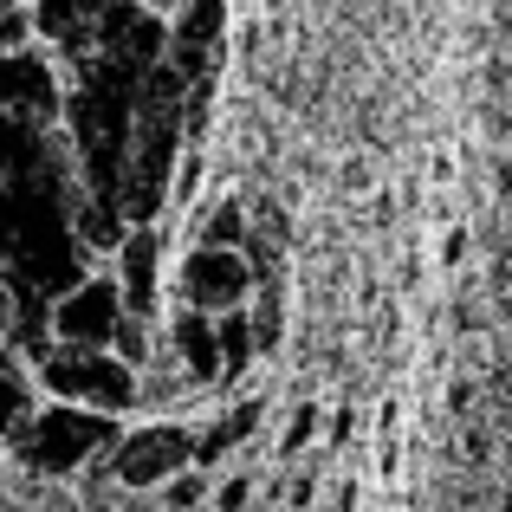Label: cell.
I'll use <instances>...</instances> for the list:
<instances>
[{"mask_svg":"<svg viewBox=\"0 0 512 512\" xmlns=\"http://www.w3.org/2000/svg\"><path fill=\"white\" fill-rule=\"evenodd\" d=\"M13 435H20V461L33 467V474H72V467H85L91 454L117 448L111 415L78 409V402H52L46 415H26Z\"/></svg>","mask_w":512,"mask_h":512,"instance_id":"obj_1","label":"cell"},{"mask_svg":"<svg viewBox=\"0 0 512 512\" xmlns=\"http://www.w3.org/2000/svg\"><path fill=\"white\" fill-rule=\"evenodd\" d=\"M39 383H46L59 402L104 409V415H117V409L137 402V370H130L117 350H72V344H59V350L39 357Z\"/></svg>","mask_w":512,"mask_h":512,"instance_id":"obj_2","label":"cell"},{"mask_svg":"<svg viewBox=\"0 0 512 512\" xmlns=\"http://www.w3.org/2000/svg\"><path fill=\"white\" fill-rule=\"evenodd\" d=\"M117 325H124V292L117 279H72L52 305V338L72 350H111Z\"/></svg>","mask_w":512,"mask_h":512,"instance_id":"obj_3","label":"cell"},{"mask_svg":"<svg viewBox=\"0 0 512 512\" xmlns=\"http://www.w3.org/2000/svg\"><path fill=\"white\" fill-rule=\"evenodd\" d=\"M111 454H117V480L150 493V487H169L175 474L195 467V435L175 428V422H150V428H137V435H124Z\"/></svg>","mask_w":512,"mask_h":512,"instance_id":"obj_4","label":"cell"},{"mask_svg":"<svg viewBox=\"0 0 512 512\" xmlns=\"http://www.w3.org/2000/svg\"><path fill=\"white\" fill-rule=\"evenodd\" d=\"M98 52H104V65L143 78L150 65H163L169 26L156 20L150 7H137V0H111V7H104V20H98Z\"/></svg>","mask_w":512,"mask_h":512,"instance_id":"obj_5","label":"cell"},{"mask_svg":"<svg viewBox=\"0 0 512 512\" xmlns=\"http://www.w3.org/2000/svg\"><path fill=\"white\" fill-rule=\"evenodd\" d=\"M253 292V266L240 247H195L182 260V299L195 312H234Z\"/></svg>","mask_w":512,"mask_h":512,"instance_id":"obj_6","label":"cell"},{"mask_svg":"<svg viewBox=\"0 0 512 512\" xmlns=\"http://www.w3.org/2000/svg\"><path fill=\"white\" fill-rule=\"evenodd\" d=\"M0 117H20V124H52L59 117V78L33 46L0 59Z\"/></svg>","mask_w":512,"mask_h":512,"instance_id":"obj_7","label":"cell"},{"mask_svg":"<svg viewBox=\"0 0 512 512\" xmlns=\"http://www.w3.org/2000/svg\"><path fill=\"white\" fill-rule=\"evenodd\" d=\"M221 20H227L221 0H188V13L169 26V52H163V59L188 78V85H201V72L214 65V46H221Z\"/></svg>","mask_w":512,"mask_h":512,"instance_id":"obj_8","label":"cell"},{"mask_svg":"<svg viewBox=\"0 0 512 512\" xmlns=\"http://www.w3.org/2000/svg\"><path fill=\"white\" fill-rule=\"evenodd\" d=\"M117 253H124V273H117V292H124V312L130 318H156V260H163V240H156V227H124V240H117Z\"/></svg>","mask_w":512,"mask_h":512,"instance_id":"obj_9","label":"cell"},{"mask_svg":"<svg viewBox=\"0 0 512 512\" xmlns=\"http://www.w3.org/2000/svg\"><path fill=\"white\" fill-rule=\"evenodd\" d=\"M111 0H33V33L59 39V46L85 52L91 39H98V20Z\"/></svg>","mask_w":512,"mask_h":512,"instance_id":"obj_10","label":"cell"},{"mask_svg":"<svg viewBox=\"0 0 512 512\" xmlns=\"http://www.w3.org/2000/svg\"><path fill=\"white\" fill-rule=\"evenodd\" d=\"M175 350H182V370L195 383H221V344H214V318L182 305L175 312Z\"/></svg>","mask_w":512,"mask_h":512,"instance_id":"obj_11","label":"cell"},{"mask_svg":"<svg viewBox=\"0 0 512 512\" xmlns=\"http://www.w3.org/2000/svg\"><path fill=\"white\" fill-rule=\"evenodd\" d=\"M253 428H260V402H253V396H240L234 409L221 415V422H208V428L195 435V467H214L221 454H234L240 441H253Z\"/></svg>","mask_w":512,"mask_h":512,"instance_id":"obj_12","label":"cell"},{"mask_svg":"<svg viewBox=\"0 0 512 512\" xmlns=\"http://www.w3.org/2000/svg\"><path fill=\"white\" fill-rule=\"evenodd\" d=\"M214 344H221V376H240V370L253 363V344H260V331H253V312H247V305L221 312V325H214Z\"/></svg>","mask_w":512,"mask_h":512,"instance_id":"obj_13","label":"cell"},{"mask_svg":"<svg viewBox=\"0 0 512 512\" xmlns=\"http://www.w3.org/2000/svg\"><path fill=\"white\" fill-rule=\"evenodd\" d=\"M20 422H26V376L13 363V350H0V435H13Z\"/></svg>","mask_w":512,"mask_h":512,"instance_id":"obj_14","label":"cell"},{"mask_svg":"<svg viewBox=\"0 0 512 512\" xmlns=\"http://www.w3.org/2000/svg\"><path fill=\"white\" fill-rule=\"evenodd\" d=\"M240 221H247V214H240V201H221V208H214V221L195 234V247H240Z\"/></svg>","mask_w":512,"mask_h":512,"instance_id":"obj_15","label":"cell"},{"mask_svg":"<svg viewBox=\"0 0 512 512\" xmlns=\"http://www.w3.org/2000/svg\"><path fill=\"white\" fill-rule=\"evenodd\" d=\"M117 357H124L130 363V370H137V363H150V318H130L124 312V325H117Z\"/></svg>","mask_w":512,"mask_h":512,"instance_id":"obj_16","label":"cell"},{"mask_svg":"<svg viewBox=\"0 0 512 512\" xmlns=\"http://www.w3.org/2000/svg\"><path fill=\"white\" fill-rule=\"evenodd\" d=\"M26 46H33V7H7L0 13V59L26 52Z\"/></svg>","mask_w":512,"mask_h":512,"instance_id":"obj_17","label":"cell"},{"mask_svg":"<svg viewBox=\"0 0 512 512\" xmlns=\"http://www.w3.org/2000/svg\"><path fill=\"white\" fill-rule=\"evenodd\" d=\"M312 435H318V402H305V409L292 415V428H286V454H299Z\"/></svg>","mask_w":512,"mask_h":512,"instance_id":"obj_18","label":"cell"},{"mask_svg":"<svg viewBox=\"0 0 512 512\" xmlns=\"http://www.w3.org/2000/svg\"><path fill=\"white\" fill-rule=\"evenodd\" d=\"M169 506H175V512L201 506V480H195V474H175V480H169Z\"/></svg>","mask_w":512,"mask_h":512,"instance_id":"obj_19","label":"cell"},{"mask_svg":"<svg viewBox=\"0 0 512 512\" xmlns=\"http://www.w3.org/2000/svg\"><path fill=\"white\" fill-rule=\"evenodd\" d=\"M247 493H253V480H227V487H221V512H247Z\"/></svg>","mask_w":512,"mask_h":512,"instance_id":"obj_20","label":"cell"}]
</instances>
